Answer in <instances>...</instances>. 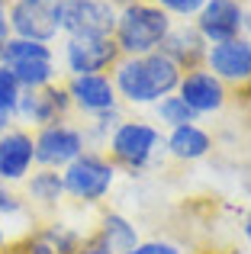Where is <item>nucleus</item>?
I'll use <instances>...</instances> for the list:
<instances>
[{
    "mask_svg": "<svg viewBox=\"0 0 251 254\" xmlns=\"http://www.w3.org/2000/svg\"><path fill=\"white\" fill-rule=\"evenodd\" d=\"M203 68L213 71L226 87H251V39L239 36L209 45Z\"/></svg>",
    "mask_w": 251,
    "mask_h": 254,
    "instance_id": "10",
    "label": "nucleus"
},
{
    "mask_svg": "<svg viewBox=\"0 0 251 254\" xmlns=\"http://www.w3.org/2000/svg\"><path fill=\"white\" fill-rule=\"evenodd\" d=\"M203 254H216V251H203Z\"/></svg>",
    "mask_w": 251,
    "mask_h": 254,
    "instance_id": "35",
    "label": "nucleus"
},
{
    "mask_svg": "<svg viewBox=\"0 0 251 254\" xmlns=\"http://www.w3.org/2000/svg\"><path fill=\"white\" fill-rule=\"evenodd\" d=\"M13 39L10 32V0H0V52H3V45Z\"/></svg>",
    "mask_w": 251,
    "mask_h": 254,
    "instance_id": "26",
    "label": "nucleus"
},
{
    "mask_svg": "<svg viewBox=\"0 0 251 254\" xmlns=\"http://www.w3.org/2000/svg\"><path fill=\"white\" fill-rule=\"evenodd\" d=\"M164 151L177 161H200L213 151V135L203 129L200 123H187L177 126L164 135Z\"/></svg>",
    "mask_w": 251,
    "mask_h": 254,
    "instance_id": "18",
    "label": "nucleus"
},
{
    "mask_svg": "<svg viewBox=\"0 0 251 254\" xmlns=\"http://www.w3.org/2000/svg\"><path fill=\"white\" fill-rule=\"evenodd\" d=\"M71 113V100L64 84H49V87H39V90H23L19 93V103L13 110V119L16 126L23 129H42V126L52 123H64Z\"/></svg>",
    "mask_w": 251,
    "mask_h": 254,
    "instance_id": "9",
    "label": "nucleus"
},
{
    "mask_svg": "<svg viewBox=\"0 0 251 254\" xmlns=\"http://www.w3.org/2000/svg\"><path fill=\"white\" fill-rule=\"evenodd\" d=\"M64 68L68 77L77 74H110L120 62V45L113 36H68L64 39Z\"/></svg>",
    "mask_w": 251,
    "mask_h": 254,
    "instance_id": "8",
    "label": "nucleus"
},
{
    "mask_svg": "<svg viewBox=\"0 0 251 254\" xmlns=\"http://www.w3.org/2000/svg\"><path fill=\"white\" fill-rule=\"evenodd\" d=\"M242 235H245V242L251 245V216H245V222H242Z\"/></svg>",
    "mask_w": 251,
    "mask_h": 254,
    "instance_id": "30",
    "label": "nucleus"
},
{
    "mask_svg": "<svg viewBox=\"0 0 251 254\" xmlns=\"http://www.w3.org/2000/svg\"><path fill=\"white\" fill-rule=\"evenodd\" d=\"M23 212H26V199L19 196L10 184L0 180V219H16V216H23Z\"/></svg>",
    "mask_w": 251,
    "mask_h": 254,
    "instance_id": "24",
    "label": "nucleus"
},
{
    "mask_svg": "<svg viewBox=\"0 0 251 254\" xmlns=\"http://www.w3.org/2000/svg\"><path fill=\"white\" fill-rule=\"evenodd\" d=\"M71 100V110H77L81 116H103L110 110H120V97H116V87L110 74H77L68 77L64 84Z\"/></svg>",
    "mask_w": 251,
    "mask_h": 254,
    "instance_id": "12",
    "label": "nucleus"
},
{
    "mask_svg": "<svg viewBox=\"0 0 251 254\" xmlns=\"http://www.w3.org/2000/svg\"><path fill=\"white\" fill-rule=\"evenodd\" d=\"M10 32L16 39L52 45L58 39L55 0H10Z\"/></svg>",
    "mask_w": 251,
    "mask_h": 254,
    "instance_id": "11",
    "label": "nucleus"
},
{
    "mask_svg": "<svg viewBox=\"0 0 251 254\" xmlns=\"http://www.w3.org/2000/svg\"><path fill=\"white\" fill-rule=\"evenodd\" d=\"M0 254H6V248H0Z\"/></svg>",
    "mask_w": 251,
    "mask_h": 254,
    "instance_id": "34",
    "label": "nucleus"
},
{
    "mask_svg": "<svg viewBox=\"0 0 251 254\" xmlns=\"http://www.w3.org/2000/svg\"><path fill=\"white\" fill-rule=\"evenodd\" d=\"M174 19L155 6L151 0H135L126 3L116 13V29H113V42L120 45V55L126 58H142L148 52H158L168 36Z\"/></svg>",
    "mask_w": 251,
    "mask_h": 254,
    "instance_id": "2",
    "label": "nucleus"
},
{
    "mask_svg": "<svg viewBox=\"0 0 251 254\" xmlns=\"http://www.w3.org/2000/svg\"><path fill=\"white\" fill-rule=\"evenodd\" d=\"M129 254H190V251H184L177 242H168V238H148V242H138Z\"/></svg>",
    "mask_w": 251,
    "mask_h": 254,
    "instance_id": "25",
    "label": "nucleus"
},
{
    "mask_svg": "<svg viewBox=\"0 0 251 254\" xmlns=\"http://www.w3.org/2000/svg\"><path fill=\"white\" fill-rule=\"evenodd\" d=\"M36 171V148H32V132L23 126H13L0 135V180L10 187L23 184Z\"/></svg>",
    "mask_w": 251,
    "mask_h": 254,
    "instance_id": "15",
    "label": "nucleus"
},
{
    "mask_svg": "<svg viewBox=\"0 0 251 254\" xmlns=\"http://www.w3.org/2000/svg\"><path fill=\"white\" fill-rule=\"evenodd\" d=\"M120 6L113 0H55L58 32L68 36H113Z\"/></svg>",
    "mask_w": 251,
    "mask_h": 254,
    "instance_id": "6",
    "label": "nucleus"
},
{
    "mask_svg": "<svg viewBox=\"0 0 251 254\" xmlns=\"http://www.w3.org/2000/svg\"><path fill=\"white\" fill-rule=\"evenodd\" d=\"M155 116H158V123L168 126V129H177V126H187V123H196V119H200L181 97H177V93H168V97L158 100L155 103Z\"/></svg>",
    "mask_w": 251,
    "mask_h": 254,
    "instance_id": "21",
    "label": "nucleus"
},
{
    "mask_svg": "<svg viewBox=\"0 0 251 254\" xmlns=\"http://www.w3.org/2000/svg\"><path fill=\"white\" fill-rule=\"evenodd\" d=\"M6 245H10V238H6V229L0 225V248H6Z\"/></svg>",
    "mask_w": 251,
    "mask_h": 254,
    "instance_id": "31",
    "label": "nucleus"
},
{
    "mask_svg": "<svg viewBox=\"0 0 251 254\" xmlns=\"http://www.w3.org/2000/svg\"><path fill=\"white\" fill-rule=\"evenodd\" d=\"M164 151V135L158 126L145 119H123L107 138V158L116 164V171L138 174L145 171Z\"/></svg>",
    "mask_w": 251,
    "mask_h": 254,
    "instance_id": "3",
    "label": "nucleus"
},
{
    "mask_svg": "<svg viewBox=\"0 0 251 254\" xmlns=\"http://www.w3.org/2000/svg\"><path fill=\"white\" fill-rule=\"evenodd\" d=\"M16 126V119H13V113H6V110H0V135H3L6 129H13Z\"/></svg>",
    "mask_w": 251,
    "mask_h": 254,
    "instance_id": "27",
    "label": "nucleus"
},
{
    "mask_svg": "<svg viewBox=\"0 0 251 254\" xmlns=\"http://www.w3.org/2000/svg\"><path fill=\"white\" fill-rule=\"evenodd\" d=\"M184 71L161 52H148L142 58H120L110 71L116 97L126 106H155L161 97L177 90Z\"/></svg>",
    "mask_w": 251,
    "mask_h": 254,
    "instance_id": "1",
    "label": "nucleus"
},
{
    "mask_svg": "<svg viewBox=\"0 0 251 254\" xmlns=\"http://www.w3.org/2000/svg\"><path fill=\"white\" fill-rule=\"evenodd\" d=\"M77 254H110V251H107V248H103V245H97V242H94V238H90V242H87V245H84V248H81V251H77Z\"/></svg>",
    "mask_w": 251,
    "mask_h": 254,
    "instance_id": "28",
    "label": "nucleus"
},
{
    "mask_svg": "<svg viewBox=\"0 0 251 254\" xmlns=\"http://www.w3.org/2000/svg\"><path fill=\"white\" fill-rule=\"evenodd\" d=\"M0 64L13 71V77L19 81L23 90H39V87L55 84L58 77V62L52 45L45 42H32V39H16L3 45L0 52Z\"/></svg>",
    "mask_w": 251,
    "mask_h": 254,
    "instance_id": "5",
    "label": "nucleus"
},
{
    "mask_svg": "<svg viewBox=\"0 0 251 254\" xmlns=\"http://www.w3.org/2000/svg\"><path fill=\"white\" fill-rule=\"evenodd\" d=\"M206 39L196 32L193 23L181 19V23H171L168 36L161 42V55H168L171 62L177 64L181 71H190V68H203V58H206Z\"/></svg>",
    "mask_w": 251,
    "mask_h": 254,
    "instance_id": "16",
    "label": "nucleus"
},
{
    "mask_svg": "<svg viewBox=\"0 0 251 254\" xmlns=\"http://www.w3.org/2000/svg\"><path fill=\"white\" fill-rule=\"evenodd\" d=\"M23 199L26 206L32 209H42V212H55L58 206L64 203V180L62 171H52V168H36L29 177L23 180Z\"/></svg>",
    "mask_w": 251,
    "mask_h": 254,
    "instance_id": "17",
    "label": "nucleus"
},
{
    "mask_svg": "<svg viewBox=\"0 0 251 254\" xmlns=\"http://www.w3.org/2000/svg\"><path fill=\"white\" fill-rule=\"evenodd\" d=\"M116 6H126V3H135V0H113Z\"/></svg>",
    "mask_w": 251,
    "mask_h": 254,
    "instance_id": "32",
    "label": "nucleus"
},
{
    "mask_svg": "<svg viewBox=\"0 0 251 254\" xmlns=\"http://www.w3.org/2000/svg\"><path fill=\"white\" fill-rule=\"evenodd\" d=\"M151 3L161 6V10L168 13L171 19H174V16H177V19H193L206 0H151Z\"/></svg>",
    "mask_w": 251,
    "mask_h": 254,
    "instance_id": "23",
    "label": "nucleus"
},
{
    "mask_svg": "<svg viewBox=\"0 0 251 254\" xmlns=\"http://www.w3.org/2000/svg\"><path fill=\"white\" fill-rule=\"evenodd\" d=\"M19 93H23V87H19V81L13 77V71L0 64V110L13 113L16 103H19Z\"/></svg>",
    "mask_w": 251,
    "mask_h": 254,
    "instance_id": "22",
    "label": "nucleus"
},
{
    "mask_svg": "<svg viewBox=\"0 0 251 254\" xmlns=\"http://www.w3.org/2000/svg\"><path fill=\"white\" fill-rule=\"evenodd\" d=\"M242 36L251 39V10L245 6V19H242Z\"/></svg>",
    "mask_w": 251,
    "mask_h": 254,
    "instance_id": "29",
    "label": "nucleus"
},
{
    "mask_svg": "<svg viewBox=\"0 0 251 254\" xmlns=\"http://www.w3.org/2000/svg\"><path fill=\"white\" fill-rule=\"evenodd\" d=\"M32 148H36V168L64 171L77 155L87 151V135L81 126H71L64 119L32 132Z\"/></svg>",
    "mask_w": 251,
    "mask_h": 254,
    "instance_id": "7",
    "label": "nucleus"
},
{
    "mask_svg": "<svg viewBox=\"0 0 251 254\" xmlns=\"http://www.w3.org/2000/svg\"><path fill=\"white\" fill-rule=\"evenodd\" d=\"M242 19H245V3L242 0H206L200 13L193 16V26L206 45L229 42L242 36Z\"/></svg>",
    "mask_w": 251,
    "mask_h": 254,
    "instance_id": "13",
    "label": "nucleus"
},
{
    "mask_svg": "<svg viewBox=\"0 0 251 254\" xmlns=\"http://www.w3.org/2000/svg\"><path fill=\"white\" fill-rule=\"evenodd\" d=\"M177 97L196 113V116H206V113H219L229 103V87L206 68H190L181 74L177 84Z\"/></svg>",
    "mask_w": 251,
    "mask_h": 254,
    "instance_id": "14",
    "label": "nucleus"
},
{
    "mask_svg": "<svg viewBox=\"0 0 251 254\" xmlns=\"http://www.w3.org/2000/svg\"><path fill=\"white\" fill-rule=\"evenodd\" d=\"M6 254H16V251H10V248H6Z\"/></svg>",
    "mask_w": 251,
    "mask_h": 254,
    "instance_id": "33",
    "label": "nucleus"
},
{
    "mask_svg": "<svg viewBox=\"0 0 251 254\" xmlns=\"http://www.w3.org/2000/svg\"><path fill=\"white\" fill-rule=\"evenodd\" d=\"M116 164L110 161L103 151H84L77 155L68 168L62 171V180H64V196L74 199L81 206H97L110 196L116 184Z\"/></svg>",
    "mask_w": 251,
    "mask_h": 254,
    "instance_id": "4",
    "label": "nucleus"
},
{
    "mask_svg": "<svg viewBox=\"0 0 251 254\" xmlns=\"http://www.w3.org/2000/svg\"><path fill=\"white\" fill-rule=\"evenodd\" d=\"M90 238H94L97 245H103L110 254H129L142 242V238H138V229L132 225V219H126L123 212H116V209L103 212L100 222H97V232Z\"/></svg>",
    "mask_w": 251,
    "mask_h": 254,
    "instance_id": "19",
    "label": "nucleus"
},
{
    "mask_svg": "<svg viewBox=\"0 0 251 254\" xmlns=\"http://www.w3.org/2000/svg\"><path fill=\"white\" fill-rule=\"evenodd\" d=\"M42 232L49 235V242H52V248H55V254H77L84 245L90 242V235H81L77 229H71L68 222H58V219L42 222Z\"/></svg>",
    "mask_w": 251,
    "mask_h": 254,
    "instance_id": "20",
    "label": "nucleus"
}]
</instances>
